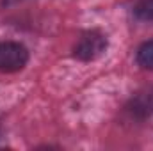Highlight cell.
<instances>
[{
    "label": "cell",
    "instance_id": "277c9868",
    "mask_svg": "<svg viewBox=\"0 0 153 151\" xmlns=\"http://www.w3.org/2000/svg\"><path fill=\"white\" fill-rule=\"evenodd\" d=\"M137 64L144 70H152L153 71V39L144 41L139 48H137Z\"/></svg>",
    "mask_w": 153,
    "mask_h": 151
},
{
    "label": "cell",
    "instance_id": "5b68a950",
    "mask_svg": "<svg viewBox=\"0 0 153 151\" xmlns=\"http://www.w3.org/2000/svg\"><path fill=\"white\" fill-rule=\"evenodd\" d=\"M134 14L143 21H153V0H139L134 7Z\"/></svg>",
    "mask_w": 153,
    "mask_h": 151
},
{
    "label": "cell",
    "instance_id": "7a4b0ae2",
    "mask_svg": "<svg viewBox=\"0 0 153 151\" xmlns=\"http://www.w3.org/2000/svg\"><path fill=\"white\" fill-rule=\"evenodd\" d=\"M29 62V50L16 41H2L0 43V71L2 73H16L23 70Z\"/></svg>",
    "mask_w": 153,
    "mask_h": 151
},
{
    "label": "cell",
    "instance_id": "6da1fadb",
    "mask_svg": "<svg viewBox=\"0 0 153 151\" xmlns=\"http://www.w3.org/2000/svg\"><path fill=\"white\" fill-rule=\"evenodd\" d=\"M107 50V38L103 32L91 29L80 34V38L73 44V57L78 61L89 62L98 59L103 52Z\"/></svg>",
    "mask_w": 153,
    "mask_h": 151
},
{
    "label": "cell",
    "instance_id": "3957f363",
    "mask_svg": "<svg viewBox=\"0 0 153 151\" xmlns=\"http://www.w3.org/2000/svg\"><path fill=\"white\" fill-rule=\"evenodd\" d=\"M125 114L130 121H144L153 115V85L137 91L125 105Z\"/></svg>",
    "mask_w": 153,
    "mask_h": 151
}]
</instances>
